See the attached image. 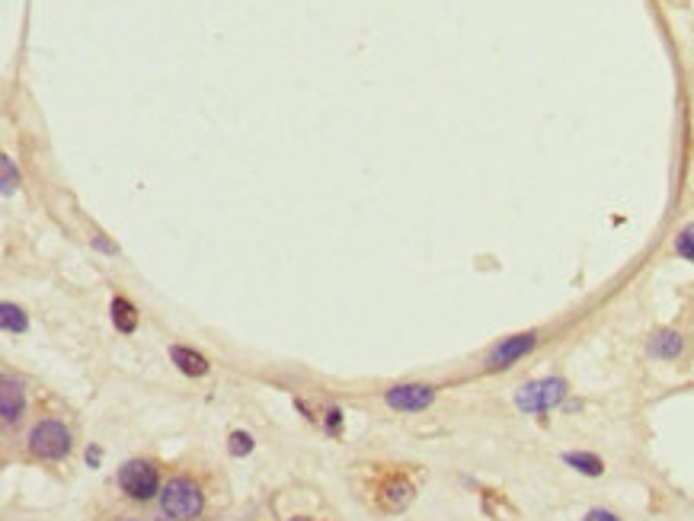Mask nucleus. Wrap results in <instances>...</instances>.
Listing matches in <instances>:
<instances>
[{"label":"nucleus","mask_w":694,"mask_h":521,"mask_svg":"<svg viewBox=\"0 0 694 521\" xmlns=\"http://www.w3.org/2000/svg\"><path fill=\"white\" fill-rule=\"evenodd\" d=\"M215 480L205 467L183 464L164 480V490L157 496L160 521H205L212 509Z\"/></svg>","instance_id":"f257e3e1"},{"label":"nucleus","mask_w":694,"mask_h":521,"mask_svg":"<svg viewBox=\"0 0 694 521\" xmlns=\"http://www.w3.org/2000/svg\"><path fill=\"white\" fill-rule=\"evenodd\" d=\"M362 499H365V506L378 515H400L413 506L416 483L407 470L397 464H371L365 470Z\"/></svg>","instance_id":"f03ea898"},{"label":"nucleus","mask_w":694,"mask_h":521,"mask_svg":"<svg viewBox=\"0 0 694 521\" xmlns=\"http://www.w3.org/2000/svg\"><path fill=\"white\" fill-rule=\"evenodd\" d=\"M74 451V429L64 416H36L23 435V458L29 464H58Z\"/></svg>","instance_id":"7ed1b4c3"},{"label":"nucleus","mask_w":694,"mask_h":521,"mask_svg":"<svg viewBox=\"0 0 694 521\" xmlns=\"http://www.w3.org/2000/svg\"><path fill=\"white\" fill-rule=\"evenodd\" d=\"M116 490L119 499H125L128 506H148L157 502L160 490H164V477H160V467L151 458H132L119 467L116 474Z\"/></svg>","instance_id":"20e7f679"},{"label":"nucleus","mask_w":694,"mask_h":521,"mask_svg":"<svg viewBox=\"0 0 694 521\" xmlns=\"http://www.w3.org/2000/svg\"><path fill=\"white\" fill-rule=\"evenodd\" d=\"M29 419V384L20 378V374L7 371L4 381H0V426H4V438L10 442L13 429L20 432L23 422Z\"/></svg>","instance_id":"39448f33"},{"label":"nucleus","mask_w":694,"mask_h":521,"mask_svg":"<svg viewBox=\"0 0 694 521\" xmlns=\"http://www.w3.org/2000/svg\"><path fill=\"white\" fill-rule=\"evenodd\" d=\"M563 397H567V381L544 378V381H531L515 390V406H519L522 413H547V410H554L557 403H563Z\"/></svg>","instance_id":"423d86ee"},{"label":"nucleus","mask_w":694,"mask_h":521,"mask_svg":"<svg viewBox=\"0 0 694 521\" xmlns=\"http://www.w3.org/2000/svg\"><path fill=\"white\" fill-rule=\"evenodd\" d=\"M387 406L391 410H400V413H419L426 410V406L435 400V387L429 384H397L384 394Z\"/></svg>","instance_id":"0eeeda50"},{"label":"nucleus","mask_w":694,"mask_h":521,"mask_svg":"<svg viewBox=\"0 0 694 521\" xmlns=\"http://www.w3.org/2000/svg\"><path fill=\"white\" fill-rule=\"evenodd\" d=\"M538 346V333H519V336H509L503 339L499 346H493L490 358H487V368L490 371H499V368H509L515 365L519 358H525L531 349Z\"/></svg>","instance_id":"6e6552de"},{"label":"nucleus","mask_w":694,"mask_h":521,"mask_svg":"<svg viewBox=\"0 0 694 521\" xmlns=\"http://www.w3.org/2000/svg\"><path fill=\"white\" fill-rule=\"evenodd\" d=\"M170 362L183 374H189V378H205V374L212 371V365H208V358L202 352L186 349V346H170Z\"/></svg>","instance_id":"1a4fd4ad"},{"label":"nucleus","mask_w":694,"mask_h":521,"mask_svg":"<svg viewBox=\"0 0 694 521\" xmlns=\"http://www.w3.org/2000/svg\"><path fill=\"white\" fill-rule=\"evenodd\" d=\"M685 349V336L679 330H659L650 339V355L653 358H679Z\"/></svg>","instance_id":"9d476101"},{"label":"nucleus","mask_w":694,"mask_h":521,"mask_svg":"<svg viewBox=\"0 0 694 521\" xmlns=\"http://www.w3.org/2000/svg\"><path fill=\"white\" fill-rule=\"evenodd\" d=\"M87 521H144V518L138 515V509H135V506H128L125 499H119V502H112V506H100V509H93Z\"/></svg>","instance_id":"9b49d317"},{"label":"nucleus","mask_w":694,"mask_h":521,"mask_svg":"<svg viewBox=\"0 0 694 521\" xmlns=\"http://www.w3.org/2000/svg\"><path fill=\"white\" fill-rule=\"evenodd\" d=\"M112 323L119 327V333H135L138 330V311L132 301L125 298H112Z\"/></svg>","instance_id":"f8f14e48"},{"label":"nucleus","mask_w":694,"mask_h":521,"mask_svg":"<svg viewBox=\"0 0 694 521\" xmlns=\"http://www.w3.org/2000/svg\"><path fill=\"white\" fill-rule=\"evenodd\" d=\"M563 461H567L570 467H576L579 474H589V477H602V458H595V454H583V451H570V454H563Z\"/></svg>","instance_id":"ddd939ff"},{"label":"nucleus","mask_w":694,"mask_h":521,"mask_svg":"<svg viewBox=\"0 0 694 521\" xmlns=\"http://www.w3.org/2000/svg\"><path fill=\"white\" fill-rule=\"evenodd\" d=\"M0 320H4V330L7 333H26V327H29L23 307H16L10 301H4V307H0Z\"/></svg>","instance_id":"4468645a"},{"label":"nucleus","mask_w":694,"mask_h":521,"mask_svg":"<svg viewBox=\"0 0 694 521\" xmlns=\"http://www.w3.org/2000/svg\"><path fill=\"white\" fill-rule=\"evenodd\" d=\"M675 253L682 259H694V224L682 227V234L675 237Z\"/></svg>","instance_id":"2eb2a0df"},{"label":"nucleus","mask_w":694,"mask_h":521,"mask_svg":"<svg viewBox=\"0 0 694 521\" xmlns=\"http://www.w3.org/2000/svg\"><path fill=\"white\" fill-rule=\"evenodd\" d=\"M228 451L234 454V458H244V454H250V451H253V435H247V432H234V435H231V442H228Z\"/></svg>","instance_id":"dca6fc26"},{"label":"nucleus","mask_w":694,"mask_h":521,"mask_svg":"<svg viewBox=\"0 0 694 521\" xmlns=\"http://www.w3.org/2000/svg\"><path fill=\"white\" fill-rule=\"evenodd\" d=\"M13 192V160L4 157V195Z\"/></svg>","instance_id":"f3484780"},{"label":"nucleus","mask_w":694,"mask_h":521,"mask_svg":"<svg viewBox=\"0 0 694 521\" xmlns=\"http://www.w3.org/2000/svg\"><path fill=\"white\" fill-rule=\"evenodd\" d=\"M583 521H621L618 515H611V512H605V509H595V512H589Z\"/></svg>","instance_id":"a211bd4d"},{"label":"nucleus","mask_w":694,"mask_h":521,"mask_svg":"<svg viewBox=\"0 0 694 521\" xmlns=\"http://www.w3.org/2000/svg\"><path fill=\"white\" fill-rule=\"evenodd\" d=\"M247 521H263V518H247Z\"/></svg>","instance_id":"6ab92c4d"}]
</instances>
